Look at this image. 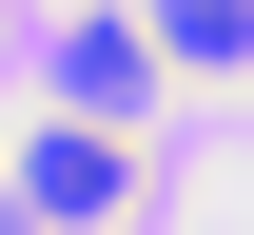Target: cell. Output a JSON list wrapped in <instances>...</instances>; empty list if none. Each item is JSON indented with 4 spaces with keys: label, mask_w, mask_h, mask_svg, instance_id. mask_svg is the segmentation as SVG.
I'll return each mask as SVG.
<instances>
[{
    "label": "cell",
    "mask_w": 254,
    "mask_h": 235,
    "mask_svg": "<svg viewBox=\"0 0 254 235\" xmlns=\"http://www.w3.org/2000/svg\"><path fill=\"white\" fill-rule=\"evenodd\" d=\"M118 196H137V157H118V118H59V137L20 157V216H39V235H98Z\"/></svg>",
    "instance_id": "obj_1"
},
{
    "label": "cell",
    "mask_w": 254,
    "mask_h": 235,
    "mask_svg": "<svg viewBox=\"0 0 254 235\" xmlns=\"http://www.w3.org/2000/svg\"><path fill=\"white\" fill-rule=\"evenodd\" d=\"M137 39H157V59H195V78H254V0H157Z\"/></svg>",
    "instance_id": "obj_2"
}]
</instances>
